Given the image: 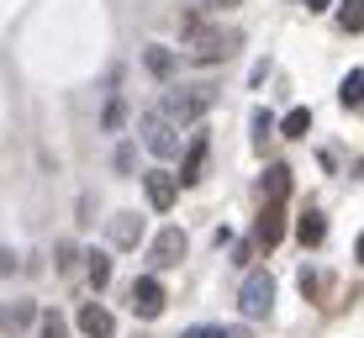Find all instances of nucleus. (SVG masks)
Instances as JSON below:
<instances>
[{
    "label": "nucleus",
    "mask_w": 364,
    "mask_h": 338,
    "mask_svg": "<svg viewBox=\"0 0 364 338\" xmlns=\"http://www.w3.org/2000/svg\"><path fill=\"white\" fill-rule=\"evenodd\" d=\"M122 117H127V106H122L117 95H111V101H106V111H100V122H106V127L117 132V127H122Z\"/></svg>",
    "instance_id": "21"
},
{
    "label": "nucleus",
    "mask_w": 364,
    "mask_h": 338,
    "mask_svg": "<svg viewBox=\"0 0 364 338\" xmlns=\"http://www.w3.org/2000/svg\"><path fill=\"white\" fill-rule=\"evenodd\" d=\"M0 328H6V317H0Z\"/></svg>",
    "instance_id": "26"
},
{
    "label": "nucleus",
    "mask_w": 364,
    "mask_h": 338,
    "mask_svg": "<svg viewBox=\"0 0 364 338\" xmlns=\"http://www.w3.org/2000/svg\"><path fill=\"white\" fill-rule=\"evenodd\" d=\"M338 27L343 32H364V0H343V6H338Z\"/></svg>",
    "instance_id": "15"
},
{
    "label": "nucleus",
    "mask_w": 364,
    "mask_h": 338,
    "mask_svg": "<svg viewBox=\"0 0 364 338\" xmlns=\"http://www.w3.org/2000/svg\"><path fill=\"white\" fill-rule=\"evenodd\" d=\"M148 265H154V270L185 265V233H180V228H159L154 243H148Z\"/></svg>",
    "instance_id": "5"
},
{
    "label": "nucleus",
    "mask_w": 364,
    "mask_h": 338,
    "mask_svg": "<svg viewBox=\"0 0 364 338\" xmlns=\"http://www.w3.org/2000/svg\"><path fill=\"white\" fill-rule=\"evenodd\" d=\"M259 191H264V201H285V196H291V164H269Z\"/></svg>",
    "instance_id": "12"
},
{
    "label": "nucleus",
    "mask_w": 364,
    "mask_h": 338,
    "mask_svg": "<svg viewBox=\"0 0 364 338\" xmlns=\"http://www.w3.org/2000/svg\"><path fill=\"white\" fill-rule=\"evenodd\" d=\"M164 302H169V291L154 280V275L132 280V312H137V317H159V312H164Z\"/></svg>",
    "instance_id": "7"
},
{
    "label": "nucleus",
    "mask_w": 364,
    "mask_h": 338,
    "mask_svg": "<svg viewBox=\"0 0 364 338\" xmlns=\"http://www.w3.org/2000/svg\"><path fill=\"white\" fill-rule=\"evenodd\" d=\"M80 333L85 338H111V333H117V317H111L100 302H85L80 307Z\"/></svg>",
    "instance_id": "10"
},
{
    "label": "nucleus",
    "mask_w": 364,
    "mask_h": 338,
    "mask_svg": "<svg viewBox=\"0 0 364 338\" xmlns=\"http://www.w3.org/2000/svg\"><path fill=\"white\" fill-rule=\"evenodd\" d=\"M306 6H311V11H328V0H306Z\"/></svg>",
    "instance_id": "23"
},
{
    "label": "nucleus",
    "mask_w": 364,
    "mask_h": 338,
    "mask_svg": "<svg viewBox=\"0 0 364 338\" xmlns=\"http://www.w3.org/2000/svg\"><path fill=\"white\" fill-rule=\"evenodd\" d=\"M359 265H364V233H359Z\"/></svg>",
    "instance_id": "24"
},
{
    "label": "nucleus",
    "mask_w": 364,
    "mask_h": 338,
    "mask_svg": "<svg viewBox=\"0 0 364 338\" xmlns=\"http://www.w3.org/2000/svg\"><path fill=\"white\" fill-rule=\"evenodd\" d=\"M200 169H206V137H196V143H185V164L174 180L180 185H200Z\"/></svg>",
    "instance_id": "11"
},
{
    "label": "nucleus",
    "mask_w": 364,
    "mask_h": 338,
    "mask_svg": "<svg viewBox=\"0 0 364 338\" xmlns=\"http://www.w3.org/2000/svg\"><path fill=\"white\" fill-rule=\"evenodd\" d=\"M137 238H143V217L137 211H117L111 228H106V243L111 248H137Z\"/></svg>",
    "instance_id": "9"
},
{
    "label": "nucleus",
    "mask_w": 364,
    "mask_h": 338,
    "mask_svg": "<svg viewBox=\"0 0 364 338\" xmlns=\"http://www.w3.org/2000/svg\"><path fill=\"white\" fill-rule=\"evenodd\" d=\"M185 338H248V333H237V328H217V322H206V328H191Z\"/></svg>",
    "instance_id": "19"
},
{
    "label": "nucleus",
    "mask_w": 364,
    "mask_h": 338,
    "mask_svg": "<svg viewBox=\"0 0 364 338\" xmlns=\"http://www.w3.org/2000/svg\"><path fill=\"white\" fill-rule=\"evenodd\" d=\"M43 338H69V322L58 312H43Z\"/></svg>",
    "instance_id": "20"
},
{
    "label": "nucleus",
    "mask_w": 364,
    "mask_h": 338,
    "mask_svg": "<svg viewBox=\"0 0 364 338\" xmlns=\"http://www.w3.org/2000/svg\"><path fill=\"white\" fill-rule=\"evenodd\" d=\"M185 48H191V58H200V64H222V58H232L237 48H243V32L217 27V21H206V16H191L185 21Z\"/></svg>",
    "instance_id": "1"
},
{
    "label": "nucleus",
    "mask_w": 364,
    "mask_h": 338,
    "mask_svg": "<svg viewBox=\"0 0 364 338\" xmlns=\"http://www.w3.org/2000/svg\"><path fill=\"white\" fill-rule=\"evenodd\" d=\"M85 259H90V285H95V291L111 285V254H106V248H90Z\"/></svg>",
    "instance_id": "14"
},
{
    "label": "nucleus",
    "mask_w": 364,
    "mask_h": 338,
    "mask_svg": "<svg viewBox=\"0 0 364 338\" xmlns=\"http://www.w3.org/2000/svg\"><path fill=\"white\" fill-rule=\"evenodd\" d=\"M211 106V90H196V85H174V90H164V101H159V111H164L169 122H200Z\"/></svg>",
    "instance_id": "3"
},
{
    "label": "nucleus",
    "mask_w": 364,
    "mask_h": 338,
    "mask_svg": "<svg viewBox=\"0 0 364 338\" xmlns=\"http://www.w3.org/2000/svg\"><path fill=\"white\" fill-rule=\"evenodd\" d=\"M143 196H148V206L169 211V206H174V196H180V180H174L164 164H154V169L143 174Z\"/></svg>",
    "instance_id": "6"
},
{
    "label": "nucleus",
    "mask_w": 364,
    "mask_h": 338,
    "mask_svg": "<svg viewBox=\"0 0 364 338\" xmlns=\"http://www.w3.org/2000/svg\"><path fill=\"white\" fill-rule=\"evenodd\" d=\"M280 238H285V201H264L259 228H254V243H259V248H274Z\"/></svg>",
    "instance_id": "8"
},
{
    "label": "nucleus",
    "mask_w": 364,
    "mask_h": 338,
    "mask_svg": "<svg viewBox=\"0 0 364 338\" xmlns=\"http://www.w3.org/2000/svg\"><path fill=\"white\" fill-rule=\"evenodd\" d=\"M306 127H311V111H306V106H296L291 117H285V137H306Z\"/></svg>",
    "instance_id": "18"
},
{
    "label": "nucleus",
    "mask_w": 364,
    "mask_h": 338,
    "mask_svg": "<svg viewBox=\"0 0 364 338\" xmlns=\"http://www.w3.org/2000/svg\"><path fill=\"white\" fill-rule=\"evenodd\" d=\"M143 64L154 69V74H169V69H174V53H169V48H148V53H143Z\"/></svg>",
    "instance_id": "17"
},
{
    "label": "nucleus",
    "mask_w": 364,
    "mask_h": 338,
    "mask_svg": "<svg viewBox=\"0 0 364 338\" xmlns=\"http://www.w3.org/2000/svg\"><path fill=\"white\" fill-rule=\"evenodd\" d=\"M237 307H243V317L264 322L269 312H274V275L254 270V275H248V280H243V296H237Z\"/></svg>",
    "instance_id": "4"
},
{
    "label": "nucleus",
    "mask_w": 364,
    "mask_h": 338,
    "mask_svg": "<svg viewBox=\"0 0 364 338\" xmlns=\"http://www.w3.org/2000/svg\"><path fill=\"white\" fill-rule=\"evenodd\" d=\"M222 6H232V0H222Z\"/></svg>",
    "instance_id": "25"
},
{
    "label": "nucleus",
    "mask_w": 364,
    "mask_h": 338,
    "mask_svg": "<svg viewBox=\"0 0 364 338\" xmlns=\"http://www.w3.org/2000/svg\"><path fill=\"white\" fill-rule=\"evenodd\" d=\"M338 95H343V106H359V101H364V74H359V69L343 74V90H338Z\"/></svg>",
    "instance_id": "16"
},
{
    "label": "nucleus",
    "mask_w": 364,
    "mask_h": 338,
    "mask_svg": "<svg viewBox=\"0 0 364 338\" xmlns=\"http://www.w3.org/2000/svg\"><path fill=\"white\" fill-rule=\"evenodd\" d=\"M322 233H328L322 211H301V222H296V238H301V248H317V243H322Z\"/></svg>",
    "instance_id": "13"
},
{
    "label": "nucleus",
    "mask_w": 364,
    "mask_h": 338,
    "mask_svg": "<svg viewBox=\"0 0 364 338\" xmlns=\"http://www.w3.org/2000/svg\"><path fill=\"white\" fill-rule=\"evenodd\" d=\"M137 137H143V148H148V154L159 159V164H169V159H174V154L185 148V137H180V122H169V117H164L159 106L137 117Z\"/></svg>",
    "instance_id": "2"
},
{
    "label": "nucleus",
    "mask_w": 364,
    "mask_h": 338,
    "mask_svg": "<svg viewBox=\"0 0 364 338\" xmlns=\"http://www.w3.org/2000/svg\"><path fill=\"white\" fill-rule=\"evenodd\" d=\"M11 270H16V259H11L6 248H0V275H11Z\"/></svg>",
    "instance_id": "22"
}]
</instances>
